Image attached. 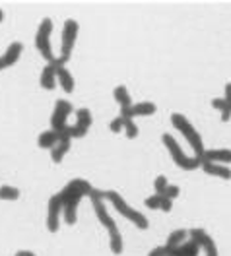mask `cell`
I'll list each match as a JSON object with an SVG mask.
<instances>
[{
  "mask_svg": "<svg viewBox=\"0 0 231 256\" xmlns=\"http://www.w3.org/2000/svg\"><path fill=\"white\" fill-rule=\"evenodd\" d=\"M94 186L86 178H72L62 190L58 192L62 200V218L68 225H74L78 220V204L84 196H90Z\"/></svg>",
  "mask_w": 231,
  "mask_h": 256,
  "instance_id": "obj_1",
  "label": "cell"
},
{
  "mask_svg": "<svg viewBox=\"0 0 231 256\" xmlns=\"http://www.w3.org/2000/svg\"><path fill=\"white\" fill-rule=\"evenodd\" d=\"M90 200H92V206L96 210V216H98L99 224L103 225L107 229V233H109V248H111V252L113 254H120L124 242H122V235H120V231L116 227L115 220L107 212V206H105V190L94 188L92 194H90Z\"/></svg>",
  "mask_w": 231,
  "mask_h": 256,
  "instance_id": "obj_2",
  "label": "cell"
},
{
  "mask_svg": "<svg viewBox=\"0 0 231 256\" xmlns=\"http://www.w3.org/2000/svg\"><path fill=\"white\" fill-rule=\"evenodd\" d=\"M171 124H173V126L177 128L182 136H184V140H186L188 146L192 148V154L202 160V156H204V152H206V150H204L202 136L198 134L196 128L192 126V122H190L184 114H181V112H173V114H171Z\"/></svg>",
  "mask_w": 231,
  "mask_h": 256,
  "instance_id": "obj_3",
  "label": "cell"
},
{
  "mask_svg": "<svg viewBox=\"0 0 231 256\" xmlns=\"http://www.w3.org/2000/svg\"><path fill=\"white\" fill-rule=\"evenodd\" d=\"M105 200H109L115 210L122 216V218H126V220H130L132 224L136 225L138 229H148V220H146V216L142 214V212H138V210L130 208V204H126V200L118 194L116 190H105Z\"/></svg>",
  "mask_w": 231,
  "mask_h": 256,
  "instance_id": "obj_4",
  "label": "cell"
},
{
  "mask_svg": "<svg viewBox=\"0 0 231 256\" xmlns=\"http://www.w3.org/2000/svg\"><path fill=\"white\" fill-rule=\"evenodd\" d=\"M78 33H80V24L76 20H66L64 26H62V41H60V56L54 58L52 64L58 68V66H64L68 64L70 56H72V50L76 45V39H78Z\"/></svg>",
  "mask_w": 231,
  "mask_h": 256,
  "instance_id": "obj_5",
  "label": "cell"
},
{
  "mask_svg": "<svg viewBox=\"0 0 231 256\" xmlns=\"http://www.w3.org/2000/svg\"><path fill=\"white\" fill-rule=\"evenodd\" d=\"M162 140H164L167 152L171 154L173 161H175L181 169H184V171H192V169H196V167H202V160L196 158V156H192V158H190V156H186V154L181 150V146L177 144V140H175L171 134H164V136H162Z\"/></svg>",
  "mask_w": 231,
  "mask_h": 256,
  "instance_id": "obj_6",
  "label": "cell"
},
{
  "mask_svg": "<svg viewBox=\"0 0 231 256\" xmlns=\"http://www.w3.org/2000/svg\"><path fill=\"white\" fill-rule=\"evenodd\" d=\"M50 33H52V20H50V18H45V20L39 24L37 33H35V47L39 48L41 56H43L47 62H52V60H54L52 45H50Z\"/></svg>",
  "mask_w": 231,
  "mask_h": 256,
  "instance_id": "obj_7",
  "label": "cell"
},
{
  "mask_svg": "<svg viewBox=\"0 0 231 256\" xmlns=\"http://www.w3.org/2000/svg\"><path fill=\"white\" fill-rule=\"evenodd\" d=\"M72 111H74V107H72V103L68 99H56L52 114H50V128L62 134L66 128H68L66 122H68V116H70Z\"/></svg>",
  "mask_w": 231,
  "mask_h": 256,
  "instance_id": "obj_8",
  "label": "cell"
},
{
  "mask_svg": "<svg viewBox=\"0 0 231 256\" xmlns=\"http://www.w3.org/2000/svg\"><path fill=\"white\" fill-rule=\"evenodd\" d=\"M94 122V116H92V111L90 109H78L76 111V122L72 126H68V134L70 138H84L88 134V130Z\"/></svg>",
  "mask_w": 231,
  "mask_h": 256,
  "instance_id": "obj_9",
  "label": "cell"
},
{
  "mask_svg": "<svg viewBox=\"0 0 231 256\" xmlns=\"http://www.w3.org/2000/svg\"><path fill=\"white\" fill-rule=\"evenodd\" d=\"M60 214H62V200L58 194H54L49 200L47 208V229L49 233H56L60 229Z\"/></svg>",
  "mask_w": 231,
  "mask_h": 256,
  "instance_id": "obj_10",
  "label": "cell"
},
{
  "mask_svg": "<svg viewBox=\"0 0 231 256\" xmlns=\"http://www.w3.org/2000/svg\"><path fill=\"white\" fill-rule=\"evenodd\" d=\"M188 237H190L192 240H196L198 246L204 250V254L206 256H220L218 254V246H216L214 239H212L204 229H200V227L190 229V231H188Z\"/></svg>",
  "mask_w": 231,
  "mask_h": 256,
  "instance_id": "obj_11",
  "label": "cell"
},
{
  "mask_svg": "<svg viewBox=\"0 0 231 256\" xmlns=\"http://www.w3.org/2000/svg\"><path fill=\"white\" fill-rule=\"evenodd\" d=\"M22 48H24V45H22L20 41H14V43L8 45V48L0 54V72L6 70V68H10V66H14V64L20 60V56H22Z\"/></svg>",
  "mask_w": 231,
  "mask_h": 256,
  "instance_id": "obj_12",
  "label": "cell"
},
{
  "mask_svg": "<svg viewBox=\"0 0 231 256\" xmlns=\"http://www.w3.org/2000/svg\"><path fill=\"white\" fill-rule=\"evenodd\" d=\"M70 144H72V138H70L68 128H66L64 132L60 134V142L50 150V160H52V163H60V161L64 160V156L68 154V150H70Z\"/></svg>",
  "mask_w": 231,
  "mask_h": 256,
  "instance_id": "obj_13",
  "label": "cell"
},
{
  "mask_svg": "<svg viewBox=\"0 0 231 256\" xmlns=\"http://www.w3.org/2000/svg\"><path fill=\"white\" fill-rule=\"evenodd\" d=\"M202 161H208V163H220V165H228L231 163V150L228 148H218V150H206Z\"/></svg>",
  "mask_w": 231,
  "mask_h": 256,
  "instance_id": "obj_14",
  "label": "cell"
},
{
  "mask_svg": "<svg viewBox=\"0 0 231 256\" xmlns=\"http://www.w3.org/2000/svg\"><path fill=\"white\" fill-rule=\"evenodd\" d=\"M56 84H58V80H56V66L49 62L41 72V88L47 90V92H52Z\"/></svg>",
  "mask_w": 231,
  "mask_h": 256,
  "instance_id": "obj_15",
  "label": "cell"
},
{
  "mask_svg": "<svg viewBox=\"0 0 231 256\" xmlns=\"http://www.w3.org/2000/svg\"><path fill=\"white\" fill-rule=\"evenodd\" d=\"M56 80H58V84H60V88H62L64 94H72V92H74L76 82H74V76L70 74V70H68L66 66H58V68H56Z\"/></svg>",
  "mask_w": 231,
  "mask_h": 256,
  "instance_id": "obj_16",
  "label": "cell"
},
{
  "mask_svg": "<svg viewBox=\"0 0 231 256\" xmlns=\"http://www.w3.org/2000/svg\"><path fill=\"white\" fill-rule=\"evenodd\" d=\"M146 206L150 210H162V212H171L173 210V200H169L164 194H154L146 198Z\"/></svg>",
  "mask_w": 231,
  "mask_h": 256,
  "instance_id": "obj_17",
  "label": "cell"
},
{
  "mask_svg": "<svg viewBox=\"0 0 231 256\" xmlns=\"http://www.w3.org/2000/svg\"><path fill=\"white\" fill-rule=\"evenodd\" d=\"M202 169H204V173H208V175H212V176H220V178H226V180H230L231 178V169L228 167V165L202 161Z\"/></svg>",
  "mask_w": 231,
  "mask_h": 256,
  "instance_id": "obj_18",
  "label": "cell"
},
{
  "mask_svg": "<svg viewBox=\"0 0 231 256\" xmlns=\"http://www.w3.org/2000/svg\"><path fill=\"white\" fill-rule=\"evenodd\" d=\"M167 250H169V248H167ZM198 252H200L198 242L188 237V240H186V242H182L181 246L171 248V250H169V256H198Z\"/></svg>",
  "mask_w": 231,
  "mask_h": 256,
  "instance_id": "obj_19",
  "label": "cell"
},
{
  "mask_svg": "<svg viewBox=\"0 0 231 256\" xmlns=\"http://www.w3.org/2000/svg\"><path fill=\"white\" fill-rule=\"evenodd\" d=\"M58 142H60V132H56V130H52V128L41 132V134H39V140H37L39 148H43V150H52Z\"/></svg>",
  "mask_w": 231,
  "mask_h": 256,
  "instance_id": "obj_20",
  "label": "cell"
},
{
  "mask_svg": "<svg viewBox=\"0 0 231 256\" xmlns=\"http://www.w3.org/2000/svg\"><path fill=\"white\" fill-rule=\"evenodd\" d=\"M156 111H158V105L152 103V101H140V103H136V105L130 107L132 118L134 116H150V114H154Z\"/></svg>",
  "mask_w": 231,
  "mask_h": 256,
  "instance_id": "obj_21",
  "label": "cell"
},
{
  "mask_svg": "<svg viewBox=\"0 0 231 256\" xmlns=\"http://www.w3.org/2000/svg\"><path fill=\"white\" fill-rule=\"evenodd\" d=\"M113 96H115L116 103L120 105V109H130L132 107V97H130V92L126 90V86H116Z\"/></svg>",
  "mask_w": 231,
  "mask_h": 256,
  "instance_id": "obj_22",
  "label": "cell"
},
{
  "mask_svg": "<svg viewBox=\"0 0 231 256\" xmlns=\"http://www.w3.org/2000/svg\"><path fill=\"white\" fill-rule=\"evenodd\" d=\"M188 240V231H184V229H177V231H173L169 237H167V242H165V246L171 250V248H177V246H181L182 242H186Z\"/></svg>",
  "mask_w": 231,
  "mask_h": 256,
  "instance_id": "obj_23",
  "label": "cell"
},
{
  "mask_svg": "<svg viewBox=\"0 0 231 256\" xmlns=\"http://www.w3.org/2000/svg\"><path fill=\"white\" fill-rule=\"evenodd\" d=\"M212 107L222 112V120H224V122H228V120L231 118V107L224 97H216V99H212Z\"/></svg>",
  "mask_w": 231,
  "mask_h": 256,
  "instance_id": "obj_24",
  "label": "cell"
},
{
  "mask_svg": "<svg viewBox=\"0 0 231 256\" xmlns=\"http://www.w3.org/2000/svg\"><path fill=\"white\" fill-rule=\"evenodd\" d=\"M18 198H20V188L10 184L0 186V200H18Z\"/></svg>",
  "mask_w": 231,
  "mask_h": 256,
  "instance_id": "obj_25",
  "label": "cell"
},
{
  "mask_svg": "<svg viewBox=\"0 0 231 256\" xmlns=\"http://www.w3.org/2000/svg\"><path fill=\"white\" fill-rule=\"evenodd\" d=\"M124 134L134 140V138H138V134H140V130L136 126V122H134V118H124Z\"/></svg>",
  "mask_w": 231,
  "mask_h": 256,
  "instance_id": "obj_26",
  "label": "cell"
},
{
  "mask_svg": "<svg viewBox=\"0 0 231 256\" xmlns=\"http://www.w3.org/2000/svg\"><path fill=\"white\" fill-rule=\"evenodd\" d=\"M167 186H169V182H167V176H165V175L156 176V180H154V188H156V194H164Z\"/></svg>",
  "mask_w": 231,
  "mask_h": 256,
  "instance_id": "obj_27",
  "label": "cell"
},
{
  "mask_svg": "<svg viewBox=\"0 0 231 256\" xmlns=\"http://www.w3.org/2000/svg\"><path fill=\"white\" fill-rule=\"evenodd\" d=\"M109 130H111V132H120V130H124V118H122V116H120V114H118V116H116V118H113V120H111V122H109Z\"/></svg>",
  "mask_w": 231,
  "mask_h": 256,
  "instance_id": "obj_28",
  "label": "cell"
},
{
  "mask_svg": "<svg viewBox=\"0 0 231 256\" xmlns=\"http://www.w3.org/2000/svg\"><path fill=\"white\" fill-rule=\"evenodd\" d=\"M179 192H181V188L177 186V184H169L167 188H165V192H164V196H167L169 200H175L177 196H179Z\"/></svg>",
  "mask_w": 231,
  "mask_h": 256,
  "instance_id": "obj_29",
  "label": "cell"
},
{
  "mask_svg": "<svg viewBox=\"0 0 231 256\" xmlns=\"http://www.w3.org/2000/svg\"><path fill=\"white\" fill-rule=\"evenodd\" d=\"M148 256H169V250H167V246H156Z\"/></svg>",
  "mask_w": 231,
  "mask_h": 256,
  "instance_id": "obj_30",
  "label": "cell"
},
{
  "mask_svg": "<svg viewBox=\"0 0 231 256\" xmlns=\"http://www.w3.org/2000/svg\"><path fill=\"white\" fill-rule=\"evenodd\" d=\"M224 99L230 103V107H231V82L230 84H226V92H224Z\"/></svg>",
  "mask_w": 231,
  "mask_h": 256,
  "instance_id": "obj_31",
  "label": "cell"
},
{
  "mask_svg": "<svg viewBox=\"0 0 231 256\" xmlns=\"http://www.w3.org/2000/svg\"><path fill=\"white\" fill-rule=\"evenodd\" d=\"M14 256H37V254H33L32 250H18Z\"/></svg>",
  "mask_w": 231,
  "mask_h": 256,
  "instance_id": "obj_32",
  "label": "cell"
},
{
  "mask_svg": "<svg viewBox=\"0 0 231 256\" xmlns=\"http://www.w3.org/2000/svg\"><path fill=\"white\" fill-rule=\"evenodd\" d=\"M2 20H4V12H2V10H0V22H2Z\"/></svg>",
  "mask_w": 231,
  "mask_h": 256,
  "instance_id": "obj_33",
  "label": "cell"
}]
</instances>
